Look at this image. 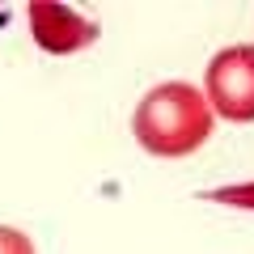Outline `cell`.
<instances>
[{
    "instance_id": "cell-1",
    "label": "cell",
    "mask_w": 254,
    "mask_h": 254,
    "mask_svg": "<svg viewBox=\"0 0 254 254\" xmlns=\"http://www.w3.org/2000/svg\"><path fill=\"white\" fill-rule=\"evenodd\" d=\"M131 131L153 157H187L212 136V110L187 81H165L140 98Z\"/></svg>"
},
{
    "instance_id": "cell-2",
    "label": "cell",
    "mask_w": 254,
    "mask_h": 254,
    "mask_svg": "<svg viewBox=\"0 0 254 254\" xmlns=\"http://www.w3.org/2000/svg\"><path fill=\"white\" fill-rule=\"evenodd\" d=\"M208 110L229 123L254 119V47H229L208 64Z\"/></svg>"
},
{
    "instance_id": "cell-3",
    "label": "cell",
    "mask_w": 254,
    "mask_h": 254,
    "mask_svg": "<svg viewBox=\"0 0 254 254\" xmlns=\"http://www.w3.org/2000/svg\"><path fill=\"white\" fill-rule=\"evenodd\" d=\"M30 34L47 55H72L98 43V21L81 17L68 4H55V0H34L30 4Z\"/></svg>"
},
{
    "instance_id": "cell-4",
    "label": "cell",
    "mask_w": 254,
    "mask_h": 254,
    "mask_svg": "<svg viewBox=\"0 0 254 254\" xmlns=\"http://www.w3.org/2000/svg\"><path fill=\"white\" fill-rule=\"evenodd\" d=\"M212 203H225V208H242V212H254V182H242V187H216L208 190Z\"/></svg>"
},
{
    "instance_id": "cell-5",
    "label": "cell",
    "mask_w": 254,
    "mask_h": 254,
    "mask_svg": "<svg viewBox=\"0 0 254 254\" xmlns=\"http://www.w3.org/2000/svg\"><path fill=\"white\" fill-rule=\"evenodd\" d=\"M0 254H34V242H30L21 229L0 225Z\"/></svg>"
}]
</instances>
